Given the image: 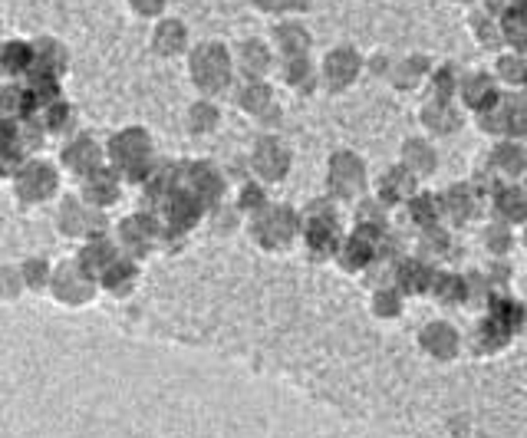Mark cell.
<instances>
[{
	"label": "cell",
	"mask_w": 527,
	"mask_h": 438,
	"mask_svg": "<svg viewBox=\"0 0 527 438\" xmlns=\"http://www.w3.org/2000/svg\"><path fill=\"white\" fill-rule=\"evenodd\" d=\"M419 350L425 352L428 359L435 363H452L458 350H462V336L452 323H428L419 333Z\"/></svg>",
	"instance_id": "1"
},
{
	"label": "cell",
	"mask_w": 527,
	"mask_h": 438,
	"mask_svg": "<svg viewBox=\"0 0 527 438\" xmlns=\"http://www.w3.org/2000/svg\"><path fill=\"white\" fill-rule=\"evenodd\" d=\"M267 152H261L257 155V168H261L267 178H280V172H284V155H277V145H264Z\"/></svg>",
	"instance_id": "2"
}]
</instances>
